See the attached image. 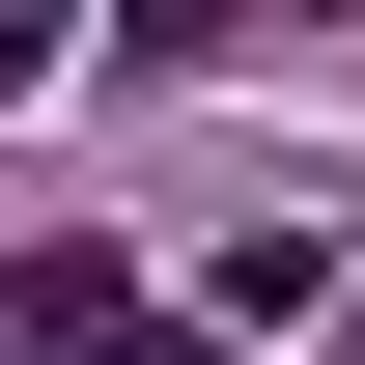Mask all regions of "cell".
<instances>
[{"mask_svg": "<svg viewBox=\"0 0 365 365\" xmlns=\"http://www.w3.org/2000/svg\"><path fill=\"white\" fill-rule=\"evenodd\" d=\"M0 365H169V309H140L113 253H29L0 281Z\"/></svg>", "mask_w": 365, "mask_h": 365, "instance_id": "1", "label": "cell"}]
</instances>
